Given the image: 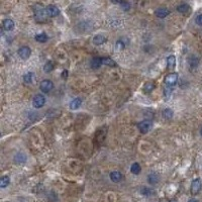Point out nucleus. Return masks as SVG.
Returning <instances> with one entry per match:
<instances>
[{"instance_id": "393cba45", "label": "nucleus", "mask_w": 202, "mask_h": 202, "mask_svg": "<svg viewBox=\"0 0 202 202\" xmlns=\"http://www.w3.org/2000/svg\"><path fill=\"white\" fill-rule=\"evenodd\" d=\"M163 115L166 119H171L173 117V115H174V112H173V110L171 108H166L163 111Z\"/></svg>"}, {"instance_id": "f8f14e48", "label": "nucleus", "mask_w": 202, "mask_h": 202, "mask_svg": "<svg viewBox=\"0 0 202 202\" xmlns=\"http://www.w3.org/2000/svg\"><path fill=\"white\" fill-rule=\"evenodd\" d=\"M105 42H106V39H105V37L102 36V34H96V36L93 37V44L96 46L103 45Z\"/></svg>"}, {"instance_id": "7ed1b4c3", "label": "nucleus", "mask_w": 202, "mask_h": 202, "mask_svg": "<svg viewBox=\"0 0 202 202\" xmlns=\"http://www.w3.org/2000/svg\"><path fill=\"white\" fill-rule=\"evenodd\" d=\"M202 188V183H201V180L199 178H196L194 179L193 181L191 183V193L193 195H196L200 192Z\"/></svg>"}, {"instance_id": "9b49d317", "label": "nucleus", "mask_w": 202, "mask_h": 202, "mask_svg": "<svg viewBox=\"0 0 202 202\" xmlns=\"http://www.w3.org/2000/svg\"><path fill=\"white\" fill-rule=\"evenodd\" d=\"M160 181V177L156 173H152L149 176H148V182L150 183L151 185H156L158 184Z\"/></svg>"}, {"instance_id": "72a5a7b5", "label": "nucleus", "mask_w": 202, "mask_h": 202, "mask_svg": "<svg viewBox=\"0 0 202 202\" xmlns=\"http://www.w3.org/2000/svg\"><path fill=\"white\" fill-rule=\"evenodd\" d=\"M188 202H199L197 199H194V198H192V199H190Z\"/></svg>"}, {"instance_id": "f257e3e1", "label": "nucleus", "mask_w": 202, "mask_h": 202, "mask_svg": "<svg viewBox=\"0 0 202 202\" xmlns=\"http://www.w3.org/2000/svg\"><path fill=\"white\" fill-rule=\"evenodd\" d=\"M33 12H34V17H36V19L39 21V23H40V21H45L47 16H48L46 9H44L43 6L39 5V4L34 5Z\"/></svg>"}, {"instance_id": "dca6fc26", "label": "nucleus", "mask_w": 202, "mask_h": 202, "mask_svg": "<svg viewBox=\"0 0 202 202\" xmlns=\"http://www.w3.org/2000/svg\"><path fill=\"white\" fill-rule=\"evenodd\" d=\"M3 28L5 30H12L14 28V23L12 19H5L3 21Z\"/></svg>"}, {"instance_id": "1a4fd4ad", "label": "nucleus", "mask_w": 202, "mask_h": 202, "mask_svg": "<svg viewBox=\"0 0 202 202\" xmlns=\"http://www.w3.org/2000/svg\"><path fill=\"white\" fill-rule=\"evenodd\" d=\"M155 14H156L158 17L164 18V17L168 16V15L170 14V11H169V9H167L165 7H161V8L157 9L156 12H155Z\"/></svg>"}, {"instance_id": "2f4dec72", "label": "nucleus", "mask_w": 202, "mask_h": 202, "mask_svg": "<svg viewBox=\"0 0 202 202\" xmlns=\"http://www.w3.org/2000/svg\"><path fill=\"white\" fill-rule=\"evenodd\" d=\"M67 76H68V71H67V70L63 71V73H62V78H63V79H66V78H67Z\"/></svg>"}, {"instance_id": "f03ea898", "label": "nucleus", "mask_w": 202, "mask_h": 202, "mask_svg": "<svg viewBox=\"0 0 202 202\" xmlns=\"http://www.w3.org/2000/svg\"><path fill=\"white\" fill-rule=\"evenodd\" d=\"M46 103V98L43 94H37L33 97V105L36 107V108H42V107L45 105Z\"/></svg>"}, {"instance_id": "7c9ffc66", "label": "nucleus", "mask_w": 202, "mask_h": 202, "mask_svg": "<svg viewBox=\"0 0 202 202\" xmlns=\"http://www.w3.org/2000/svg\"><path fill=\"white\" fill-rule=\"evenodd\" d=\"M195 21H196V23L199 25V26H202V14L198 15V16L196 17V19H195Z\"/></svg>"}, {"instance_id": "6ab92c4d", "label": "nucleus", "mask_w": 202, "mask_h": 202, "mask_svg": "<svg viewBox=\"0 0 202 202\" xmlns=\"http://www.w3.org/2000/svg\"><path fill=\"white\" fill-rule=\"evenodd\" d=\"M141 171V167L138 163H134L131 167V172L134 175H138Z\"/></svg>"}, {"instance_id": "aec40b11", "label": "nucleus", "mask_w": 202, "mask_h": 202, "mask_svg": "<svg viewBox=\"0 0 202 202\" xmlns=\"http://www.w3.org/2000/svg\"><path fill=\"white\" fill-rule=\"evenodd\" d=\"M177 10H178L180 13L186 14V13H188V12L190 11V6H189L188 4H181V5H179L178 7H177Z\"/></svg>"}, {"instance_id": "423d86ee", "label": "nucleus", "mask_w": 202, "mask_h": 202, "mask_svg": "<svg viewBox=\"0 0 202 202\" xmlns=\"http://www.w3.org/2000/svg\"><path fill=\"white\" fill-rule=\"evenodd\" d=\"M40 90H42L44 93H49L50 91L53 90L54 83L50 80H44V81L40 82Z\"/></svg>"}, {"instance_id": "0eeeda50", "label": "nucleus", "mask_w": 202, "mask_h": 202, "mask_svg": "<svg viewBox=\"0 0 202 202\" xmlns=\"http://www.w3.org/2000/svg\"><path fill=\"white\" fill-rule=\"evenodd\" d=\"M17 54L23 60H26V59L30 58V55H31V50L28 48V47L24 46V47H21V48L18 50Z\"/></svg>"}, {"instance_id": "473e14b6", "label": "nucleus", "mask_w": 202, "mask_h": 202, "mask_svg": "<svg viewBox=\"0 0 202 202\" xmlns=\"http://www.w3.org/2000/svg\"><path fill=\"white\" fill-rule=\"evenodd\" d=\"M110 1L113 2V3H120L121 0H110Z\"/></svg>"}, {"instance_id": "f3484780", "label": "nucleus", "mask_w": 202, "mask_h": 202, "mask_svg": "<svg viewBox=\"0 0 202 202\" xmlns=\"http://www.w3.org/2000/svg\"><path fill=\"white\" fill-rule=\"evenodd\" d=\"M81 104H82L81 98H75V99H73V100L71 101V103H70V109H72V110L78 109L79 107L81 106Z\"/></svg>"}, {"instance_id": "20e7f679", "label": "nucleus", "mask_w": 202, "mask_h": 202, "mask_svg": "<svg viewBox=\"0 0 202 202\" xmlns=\"http://www.w3.org/2000/svg\"><path fill=\"white\" fill-rule=\"evenodd\" d=\"M178 74L177 73H170L165 77V84L167 86H174L178 81Z\"/></svg>"}, {"instance_id": "c85d7f7f", "label": "nucleus", "mask_w": 202, "mask_h": 202, "mask_svg": "<svg viewBox=\"0 0 202 202\" xmlns=\"http://www.w3.org/2000/svg\"><path fill=\"white\" fill-rule=\"evenodd\" d=\"M189 64H190L192 68L196 67V66L198 65V59H196L195 57H191L190 60H189Z\"/></svg>"}, {"instance_id": "412c9836", "label": "nucleus", "mask_w": 202, "mask_h": 202, "mask_svg": "<svg viewBox=\"0 0 202 202\" xmlns=\"http://www.w3.org/2000/svg\"><path fill=\"white\" fill-rule=\"evenodd\" d=\"M10 183V179H9L8 176H3L1 179H0V187L1 188H5L7 187Z\"/></svg>"}, {"instance_id": "a878e982", "label": "nucleus", "mask_w": 202, "mask_h": 202, "mask_svg": "<svg viewBox=\"0 0 202 202\" xmlns=\"http://www.w3.org/2000/svg\"><path fill=\"white\" fill-rule=\"evenodd\" d=\"M155 88V84L152 83V82H148V83L145 84V87H144V91L146 93H151L152 91L154 90Z\"/></svg>"}, {"instance_id": "4be33fe9", "label": "nucleus", "mask_w": 202, "mask_h": 202, "mask_svg": "<svg viewBox=\"0 0 202 202\" xmlns=\"http://www.w3.org/2000/svg\"><path fill=\"white\" fill-rule=\"evenodd\" d=\"M54 68H55L54 63L52 61H49L46 63L45 66H44V71H45L46 73H50V72H52L54 70Z\"/></svg>"}, {"instance_id": "9d476101", "label": "nucleus", "mask_w": 202, "mask_h": 202, "mask_svg": "<svg viewBox=\"0 0 202 202\" xmlns=\"http://www.w3.org/2000/svg\"><path fill=\"white\" fill-rule=\"evenodd\" d=\"M109 176H110V180H111L112 182H114V183L120 182L121 179H122V174H121L120 172H118V171H113V172H111Z\"/></svg>"}, {"instance_id": "f704fd0d", "label": "nucleus", "mask_w": 202, "mask_h": 202, "mask_svg": "<svg viewBox=\"0 0 202 202\" xmlns=\"http://www.w3.org/2000/svg\"><path fill=\"white\" fill-rule=\"evenodd\" d=\"M200 134H201V137H202V127H201V129H200Z\"/></svg>"}, {"instance_id": "bb28decb", "label": "nucleus", "mask_w": 202, "mask_h": 202, "mask_svg": "<svg viewBox=\"0 0 202 202\" xmlns=\"http://www.w3.org/2000/svg\"><path fill=\"white\" fill-rule=\"evenodd\" d=\"M102 63L107 66H109V67H115L116 66L115 62L110 58H102Z\"/></svg>"}, {"instance_id": "39448f33", "label": "nucleus", "mask_w": 202, "mask_h": 202, "mask_svg": "<svg viewBox=\"0 0 202 202\" xmlns=\"http://www.w3.org/2000/svg\"><path fill=\"white\" fill-rule=\"evenodd\" d=\"M138 126V129H140V131L141 132V134H147V132H149L152 128V121L146 119V120L141 121Z\"/></svg>"}, {"instance_id": "5701e85b", "label": "nucleus", "mask_w": 202, "mask_h": 202, "mask_svg": "<svg viewBox=\"0 0 202 202\" xmlns=\"http://www.w3.org/2000/svg\"><path fill=\"white\" fill-rule=\"evenodd\" d=\"M33 77H34V74L33 73V72H28V73H26L24 76H23V81L24 83L26 84H30L33 82Z\"/></svg>"}, {"instance_id": "4468645a", "label": "nucleus", "mask_w": 202, "mask_h": 202, "mask_svg": "<svg viewBox=\"0 0 202 202\" xmlns=\"http://www.w3.org/2000/svg\"><path fill=\"white\" fill-rule=\"evenodd\" d=\"M167 66H168V69L169 70H174L175 66H176V58L175 56H169L168 58H167Z\"/></svg>"}, {"instance_id": "cd10ccee", "label": "nucleus", "mask_w": 202, "mask_h": 202, "mask_svg": "<svg viewBox=\"0 0 202 202\" xmlns=\"http://www.w3.org/2000/svg\"><path fill=\"white\" fill-rule=\"evenodd\" d=\"M115 48H116V50H124L125 48V44L124 43V40H119L118 42L116 43Z\"/></svg>"}, {"instance_id": "6e6552de", "label": "nucleus", "mask_w": 202, "mask_h": 202, "mask_svg": "<svg viewBox=\"0 0 202 202\" xmlns=\"http://www.w3.org/2000/svg\"><path fill=\"white\" fill-rule=\"evenodd\" d=\"M47 14L50 17H56L60 14V9L55 5H49L48 7L46 8Z\"/></svg>"}, {"instance_id": "a211bd4d", "label": "nucleus", "mask_w": 202, "mask_h": 202, "mask_svg": "<svg viewBox=\"0 0 202 202\" xmlns=\"http://www.w3.org/2000/svg\"><path fill=\"white\" fill-rule=\"evenodd\" d=\"M141 194L144 195V196H152V195H155V191L149 187H141Z\"/></svg>"}, {"instance_id": "b1692460", "label": "nucleus", "mask_w": 202, "mask_h": 202, "mask_svg": "<svg viewBox=\"0 0 202 202\" xmlns=\"http://www.w3.org/2000/svg\"><path fill=\"white\" fill-rule=\"evenodd\" d=\"M48 40H49V37L46 33H40L36 36V40L39 43H46V42H48Z\"/></svg>"}, {"instance_id": "c756f323", "label": "nucleus", "mask_w": 202, "mask_h": 202, "mask_svg": "<svg viewBox=\"0 0 202 202\" xmlns=\"http://www.w3.org/2000/svg\"><path fill=\"white\" fill-rule=\"evenodd\" d=\"M120 4H121V7L124 9V10H128L129 9V7H131V6H129V4L126 1H121L120 2Z\"/></svg>"}, {"instance_id": "ddd939ff", "label": "nucleus", "mask_w": 202, "mask_h": 202, "mask_svg": "<svg viewBox=\"0 0 202 202\" xmlns=\"http://www.w3.org/2000/svg\"><path fill=\"white\" fill-rule=\"evenodd\" d=\"M14 162L16 164H19V165L24 164L26 162V156L23 153H18L14 156Z\"/></svg>"}, {"instance_id": "2eb2a0df", "label": "nucleus", "mask_w": 202, "mask_h": 202, "mask_svg": "<svg viewBox=\"0 0 202 202\" xmlns=\"http://www.w3.org/2000/svg\"><path fill=\"white\" fill-rule=\"evenodd\" d=\"M102 64H103L102 58H99V57H95V58H93L92 61H91V67L93 69H98Z\"/></svg>"}]
</instances>
